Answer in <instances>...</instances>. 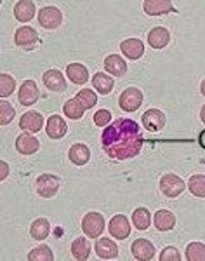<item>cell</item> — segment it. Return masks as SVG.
<instances>
[{"instance_id":"6da1fadb","label":"cell","mask_w":205,"mask_h":261,"mask_svg":"<svg viewBox=\"0 0 205 261\" xmlns=\"http://www.w3.org/2000/svg\"><path fill=\"white\" fill-rule=\"evenodd\" d=\"M143 143L144 138L141 125L131 119H116L104 127L101 136L104 153L115 161L134 159L143 148Z\"/></svg>"},{"instance_id":"7a4b0ae2","label":"cell","mask_w":205,"mask_h":261,"mask_svg":"<svg viewBox=\"0 0 205 261\" xmlns=\"http://www.w3.org/2000/svg\"><path fill=\"white\" fill-rule=\"evenodd\" d=\"M60 187H61V178L56 174H51V172L40 174L35 183L37 193H39L40 197H44V199H52L57 193V190H60Z\"/></svg>"},{"instance_id":"3957f363","label":"cell","mask_w":205,"mask_h":261,"mask_svg":"<svg viewBox=\"0 0 205 261\" xmlns=\"http://www.w3.org/2000/svg\"><path fill=\"white\" fill-rule=\"evenodd\" d=\"M186 188V183L179 178L178 174H172V172H169V174H164L160 179V192L164 193L165 197H169V199H175V197H179L183 192H185Z\"/></svg>"},{"instance_id":"277c9868","label":"cell","mask_w":205,"mask_h":261,"mask_svg":"<svg viewBox=\"0 0 205 261\" xmlns=\"http://www.w3.org/2000/svg\"><path fill=\"white\" fill-rule=\"evenodd\" d=\"M82 230L89 239H98L103 235L104 218L99 213H87L82 220Z\"/></svg>"},{"instance_id":"5b68a950","label":"cell","mask_w":205,"mask_h":261,"mask_svg":"<svg viewBox=\"0 0 205 261\" xmlns=\"http://www.w3.org/2000/svg\"><path fill=\"white\" fill-rule=\"evenodd\" d=\"M119 105L124 112H136L143 105V92L137 89V87H127L120 94Z\"/></svg>"},{"instance_id":"8992f818","label":"cell","mask_w":205,"mask_h":261,"mask_svg":"<svg viewBox=\"0 0 205 261\" xmlns=\"http://www.w3.org/2000/svg\"><path fill=\"white\" fill-rule=\"evenodd\" d=\"M39 23L40 27H44L45 30H54V28L61 27L63 23V12L54 6L44 7V9L39 11Z\"/></svg>"},{"instance_id":"52a82bcc","label":"cell","mask_w":205,"mask_h":261,"mask_svg":"<svg viewBox=\"0 0 205 261\" xmlns=\"http://www.w3.org/2000/svg\"><path fill=\"white\" fill-rule=\"evenodd\" d=\"M143 122L144 129L150 130V133H158V130H162L165 127V113L162 110H158V108H150V110H146L143 113Z\"/></svg>"},{"instance_id":"ba28073f","label":"cell","mask_w":205,"mask_h":261,"mask_svg":"<svg viewBox=\"0 0 205 261\" xmlns=\"http://www.w3.org/2000/svg\"><path fill=\"white\" fill-rule=\"evenodd\" d=\"M108 230H110L111 237H115L116 241H124L131 235V221L124 214H116V216L111 218Z\"/></svg>"},{"instance_id":"9c48e42d","label":"cell","mask_w":205,"mask_h":261,"mask_svg":"<svg viewBox=\"0 0 205 261\" xmlns=\"http://www.w3.org/2000/svg\"><path fill=\"white\" fill-rule=\"evenodd\" d=\"M40 98V91L37 87L35 81H24L19 87L18 99L23 107H32L33 103H37V99Z\"/></svg>"},{"instance_id":"30bf717a","label":"cell","mask_w":205,"mask_h":261,"mask_svg":"<svg viewBox=\"0 0 205 261\" xmlns=\"http://www.w3.org/2000/svg\"><path fill=\"white\" fill-rule=\"evenodd\" d=\"M42 81H44V86L47 87L49 91H54V92H63L68 87L65 75H63L60 70H47L44 73V77H42Z\"/></svg>"},{"instance_id":"8fae6325","label":"cell","mask_w":205,"mask_h":261,"mask_svg":"<svg viewBox=\"0 0 205 261\" xmlns=\"http://www.w3.org/2000/svg\"><path fill=\"white\" fill-rule=\"evenodd\" d=\"M37 40H39V33L32 27H21L14 33L16 45H19L23 49H32L37 44Z\"/></svg>"},{"instance_id":"7c38bea8","label":"cell","mask_w":205,"mask_h":261,"mask_svg":"<svg viewBox=\"0 0 205 261\" xmlns=\"http://www.w3.org/2000/svg\"><path fill=\"white\" fill-rule=\"evenodd\" d=\"M143 11L148 16H165L174 11L170 0H144Z\"/></svg>"},{"instance_id":"4fadbf2b","label":"cell","mask_w":205,"mask_h":261,"mask_svg":"<svg viewBox=\"0 0 205 261\" xmlns=\"http://www.w3.org/2000/svg\"><path fill=\"white\" fill-rule=\"evenodd\" d=\"M132 256L139 261H150L155 258V246L146 239H137L132 242Z\"/></svg>"},{"instance_id":"5bb4252c","label":"cell","mask_w":205,"mask_h":261,"mask_svg":"<svg viewBox=\"0 0 205 261\" xmlns=\"http://www.w3.org/2000/svg\"><path fill=\"white\" fill-rule=\"evenodd\" d=\"M39 148H40V143L33 134L24 133L16 138V150H18L21 155H33V153H37Z\"/></svg>"},{"instance_id":"9a60e30c","label":"cell","mask_w":205,"mask_h":261,"mask_svg":"<svg viewBox=\"0 0 205 261\" xmlns=\"http://www.w3.org/2000/svg\"><path fill=\"white\" fill-rule=\"evenodd\" d=\"M120 50L131 61H136L144 54V42L139 39H127L120 44Z\"/></svg>"},{"instance_id":"2e32d148","label":"cell","mask_w":205,"mask_h":261,"mask_svg":"<svg viewBox=\"0 0 205 261\" xmlns=\"http://www.w3.org/2000/svg\"><path fill=\"white\" fill-rule=\"evenodd\" d=\"M68 130L65 119H61V115H52L47 119V125H45V133L51 140H61Z\"/></svg>"},{"instance_id":"e0dca14e","label":"cell","mask_w":205,"mask_h":261,"mask_svg":"<svg viewBox=\"0 0 205 261\" xmlns=\"http://www.w3.org/2000/svg\"><path fill=\"white\" fill-rule=\"evenodd\" d=\"M94 251L101 259H113V258L119 256V246H116L111 239H106V237L98 239V241H96Z\"/></svg>"},{"instance_id":"ac0fdd59","label":"cell","mask_w":205,"mask_h":261,"mask_svg":"<svg viewBox=\"0 0 205 261\" xmlns=\"http://www.w3.org/2000/svg\"><path fill=\"white\" fill-rule=\"evenodd\" d=\"M19 127L28 133H39L44 127V117L39 112H26L19 119Z\"/></svg>"},{"instance_id":"d6986e66","label":"cell","mask_w":205,"mask_h":261,"mask_svg":"<svg viewBox=\"0 0 205 261\" xmlns=\"http://www.w3.org/2000/svg\"><path fill=\"white\" fill-rule=\"evenodd\" d=\"M153 225L158 231H170L175 226L174 213L167 211V209H158V211L155 213Z\"/></svg>"},{"instance_id":"ffe728a7","label":"cell","mask_w":205,"mask_h":261,"mask_svg":"<svg viewBox=\"0 0 205 261\" xmlns=\"http://www.w3.org/2000/svg\"><path fill=\"white\" fill-rule=\"evenodd\" d=\"M104 70L108 73H111L113 77H124L127 73V63L124 61L122 56H116V54H110L104 60Z\"/></svg>"},{"instance_id":"44dd1931","label":"cell","mask_w":205,"mask_h":261,"mask_svg":"<svg viewBox=\"0 0 205 261\" xmlns=\"http://www.w3.org/2000/svg\"><path fill=\"white\" fill-rule=\"evenodd\" d=\"M170 42V33L164 27H157L148 33V44L153 49H164Z\"/></svg>"},{"instance_id":"7402d4cb","label":"cell","mask_w":205,"mask_h":261,"mask_svg":"<svg viewBox=\"0 0 205 261\" xmlns=\"http://www.w3.org/2000/svg\"><path fill=\"white\" fill-rule=\"evenodd\" d=\"M66 75L73 84L77 86H82V84H87L89 81V70L82 65V63H70L66 66Z\"/></svg>"},{"instance_id":"603a6c76","label":"cell","mask_w":205,"mask_h":261,"mask_svg":"<svg viewBox=\"0 0 205 261\" xmlns=\"http://www.w3.org/2000/svg\"><path fill=\"white\" fill-rule=\"evenodd\" d=\"M68 157L75 166H85L91 159V150L83 143H75L72 148L68 150Z\"/></svg>"},{"instance_id":"cb8c5ba5","label":"cell","mask_w":205,"mask_h":261,"mask_svg":"<svg viewBox=\"0 0 205 261\" xmlns=\"http://www.w3.org/2000/svg\"><path fill=\"white\" fill-rule=\"evenodd\" d=\"M35 12H37V7H35V4H33V0H19L14 7V16L21 23H28L30 19H33Z\"/></svg>"},{"instance_id":"d4e9b609","label":"cell","mask_w":205,"mask_h":261,"mask_svg":"<svg viewBox=\"0 0 205 261\" xmlns=\"http://www.w3.org/2000/svg\"><path fill=\"white\" fill-rule=\"evenodd\" d=\"M49 231H51V223H49V220H45V218H37L30 226V235L35 241L47 239Z\"/></svg>"},{"instance_id":"484cf974","label":"cell","mask_w":205,"mask_h":261,"mask_svg":"<svg viewBox=\"0 0 205 261\" xmlns=\"http://www.w3.org/2000/svg\"><path fill=\"white\" fill-rule=\"evenodd\" d=\"M72 256L75 259L83 261L91 256V244L87 241V237H78L75 239L72 244Z\"/></svg>"},{"instance_id":"4316f807","label":"cell","mask_w":205,"mask_h":261,"mask_svg":"<svg viewBox=\"0 0 205 261\" xmlns=\"http://www.w3.org/2000/svg\"><path fill=\"white\" fill-rule=\"evenodd\" d=\"M93 86H94V89L98 92H101V94H110V92L113 91L115 82H113V79L110 77V75L99 71V73H96L93 77Z\"/></svg>"},{"instance_id":"83f0119b","label":"cell","mask_w":205,"mask_h":261,"mask_svg":"<svg viewBox=\"0 0 205 261\" xmlns=\"http://www.w3.org/2000/svg\"><path fill=\"white\" fill-rule=\"evenodd\" d=\"M63 112H65V115L68 117V119L78 120V119H82L83 113H85V107H83L77 98H73V99L66 101L65 107H63Z\"/></svg>"},{"instance_id":"f1b7e54d","label":"cell","mask_w":205,"mask_h":261,"mask_svg":"<svg viewBox=\"0 0 205 261\" xmlns=\"http://www.w3.org/2000/svg\"><path fill=\"white\" fill-rule=\"evenodd\" d=\"M132 223L137 230H146L150 226V223H152V214L146 207H137L132 213Z\"/></svg>"},{"instance_id":"f546056e","label":"cell","mask_w":205,"mask_h":261,"mask_svg":"<svg viewBox=\"0 0 205 261\" xmlns=\"http://www.w3.org/2000/svg\"><path fill=\"white\" fill-rule=\"evenodd\" d=\"M188 188L198 199H205V174H193L188 181Z\"/></svg>"},{"instance_id":"4dcf8cb0","label":"cell","mask_w":205,"mask_h":261,"mask_svg":"<svg viewBox=\"0 0 205 261\" xmlns=\"http://www.w3.org/2000/svg\"><path fill=\"white\" fill-rule=\"evenodd\" d=\"M186 259L190 261H205V244L191 242L186 246Z\"/></svg>"},{"instance_id":"1f68e13d","label":"cell","mask_w":205,"mask_h":261,"mask_svg":"<svg viewBox=\"0 0 205 261\" xmlns=\"http://www.w3.org/2000/svg\"><path fill=\"white\" fill-rule=\"evenodd\" d=\"M16 89V81L11 77L9 73L0 75V98L6 99L7 96H11Z\"/></svg>"},{"instance_id":"d6a6232c","label":"cell","mask_w":205,"mask_h":261,"mask_svg":"<svg viewBox=\"0 0 205 261\" xmlns=\"http://www.w3.org/2000/svg\"><path fill=\"white\" fill-rule=\"evenodd\" d=\"M28 259H30V261H52L54 254H52L51 247L39 246V247H35L30 254H28Z\"/></svg>"},{"instance_id":"836d02e7","label":"cell","mask_w":205,"mask_h":261,"mask_svg":"<svg viewBox=\"0 0 205 261\" xmlns=\"http://www.w3.org/2000/svg\"><path fill=\"white\" fill-rule=\"evenodd\" d=\"M14 115H16V112H14V108H12V105L7 103L6 99L0 101V125L11 124Z\"/></svg>"},{"instance_id":"e575fe53","label":"cell","mask_w":205,"mask_h":261,"mask_svg":"<svg viewBox=\"0 0 205 261\" xmlns=\"http://www.w3.org/2000/svg\"><path fill=\"white\" fill-rule=\"evenodd\" d=\"M77 99L80 101L83 107H85V110L93 108L94 105L98 103V96H96V92H94V91H91V89H82V91L77 94Z\"/></svg>"},{"instance_id":"d590c367","label":"cell","mask_w":205,"mask_h":261,"mask_svg":"<svg viewBox=\"0 0 205 261\" xmlns=\"http://www.w3.org/2000/svg\"><path fill=\"white\" fill-rule=\"evenodd\" d=\"M111 122V112L104 110V108H101V110H98L94 113V124L99 125V127H106V125H110Z\"/></svg>"},{"instance_id":"8d00e7d4","label":"cell","mask_w":205,"mask_h":261,"mask_svg":"<svg viewBox=\"0 0 205 261\" xmlns=\"http://www.w3.org/2000/svg\"><path fill=\"white\" fill-rule=\"evenodd\" d=\"M179 259H181V254H179V251L172 246L165 247V249L160 252V261H179Z\"/></svg>"},{"instance_id":"74e56055","label":"cell","mask_w":205,"mask_h":261,"mask_svg":"<svg viewBox=\"0 0 205 261\" xmlns=\"http://www.w3.org/2000/svg\"><path fill=\"white\" fill-rule=\"evenodd\" d=\"M0 167H2V174H0V179H6V176L9 174V166L6 162H0Z\"/></svg>"},{"instance_id":"f35d334b","label":"cell","mask_w":205,"mask_h":261,"mask_svg":"<svg viewBox=\"0 0 205 261\" xmlns=\"http://www.w3.org/2000/svg\"><path fill=\"white\" fill-rule=\"evenodd\" d=\"M198 143H200V146H202V148H205V130H202V133H200Z\"/></svg>"},{"instance_id":"ab89813d","label":"cell","mask_w":205,"mask_h":261,"mask_svg":"<svg viewBox=\"0 0 205 261\" xmlns=\"http://www.w3.org/2000/svg\"><path fill=\"white\" fill-rule=\"evenodd\" d=\"M200 119H202V122L205 124V105L202 107V110H200Z\"/></svg>"},{"instance_id":"60d3db41","label":"cell","mask_w":205,"mask_h":261,"mask_svg":"<svg viewBox=\"0 0 205 261\" xmlns=\"http://www.w3.org/2000/svg\"><path fill=\"white\" fill-rule=\"evenodd\" d=\"M200 92H202V94L205 96V79L202 81V84H200Z\"/></svg>"}]
</instances>
